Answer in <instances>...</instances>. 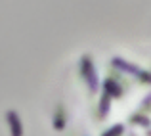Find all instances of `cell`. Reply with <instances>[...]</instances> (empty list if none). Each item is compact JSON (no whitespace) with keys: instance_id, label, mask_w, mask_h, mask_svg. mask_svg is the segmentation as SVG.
I'll return each instance as SVG.
<instances>
[{"instance_id":"5","label":"cell","mask_w":151,"mask_h":136,"mask_svg":"<svg viewBox=\"0 0 151 136\" xmlns=\"http://www.w3.org/2000/svg\"><path fill=\"white\" fill-rule=\"evenodd\" d=\"M54 129L55 130H63L65 129V109H63L61 106H58L55 107V111H54Z\"/></svg>"},{"instance_id":"8","label":"cell","mask_w":151,"mask_h":136,"mask_svg":"<svg viewBox=\"0 0 151 136\" xmlns=\"http://www.w3.org/2000/svg\"><path fill=\"white\" fill-rule=\"evenodd\" d=\"M130 121L136 123V125H142V127H149L151 125L149 117H144V115H132V117H130Z\"/></svg>"},{"instance_id":"7","label":"cell","mask_w":151,"mask_h":136,"mask_svg":"<svg viewBox=\"0 0 151 136\" xmlns=\"http://www.w3.org/2000/svg\"><path fill=\"white\" fill-rule=\"evenodd\" d=\"M122 132H124V125H122V123H117V125H113L111 129H107L101 136H122Z\"/></svg>"},{"instance_id":"1","label":"cell","mask_w":151,"mask_h":136,"mask_svg":"<svg viewBox=\"0 0 151 136\" xmlns=\"http://www.w3.org/2000/svg\"><path fill=\"white\" fill-rule=\"evenodd\" d=\"M78 71H81V77H82V81L86 82L90 94H96L98 88H100V77H98V69H96V65H94L92 58H90L88 54L81 56Z\"/></svg>"},{"instance_id":"3","label":"cell","mask_w":151,"mask_h":136,"mask_svg":"<svg viewBox=\"0 0 151 136\" xmlns=\"http://www.w3.org/2000/svg\"><path fill=\"white\" fill-rule=\"evenodd\" d=\"M4 119L8 123V129H10V136H23V123L21 117L15 109H8L4 113Z\"/></svg>"},{"instance_id":"6","label":"cell","mask_w":151,"mask_h":136,"mask_svg":"<svg viewBox=\"0 0 151 136\" xmlns=\"http://www.w3.org/2000/svg\"><path fill=\"white\" fill-rule=\"evenodd\" d=\"M109 109H111V96L103 92V94H101V100H100V117L105 119L107 113H109Z\"/></svg>"},{"instance_id":"4","label":"cell","mask_w":151,"mask_h":136,"mask_svg":"<svg viewBox=\"0 0 151 136\" xmlns=\"http://www.w3.org/2000/svg\"><path fill=\"white\" fill-rule=\"evenodd\" d=\"M103 92L109 94L111 98H121V96H122V86L117 82V79L107 77L105 81H103Z\"/></svg>"},{"instance_id":"2","label":"cell","mask_w":151,"mask_h":136,"mask_svg":"<svg viewBox=\"0 0 151 136\" xmlns=\"http://www.w3.org/2000/svg\"><path fill=\"white\" fill-rule=\"evenodd\" d=\"M111 65L117 67V69H121V71H124V73H128V75H132V77H136L140 82L151 85V71L142 69V67L136 65V63L128 61V59L121 58V56H113V58H111Z\"/></svg>"}]
</instances>
